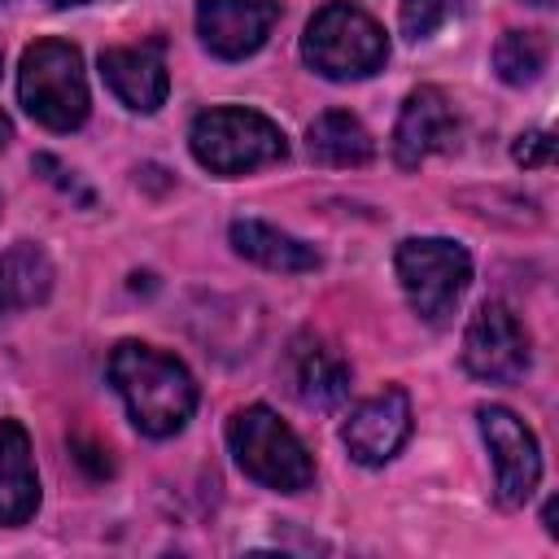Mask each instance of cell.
Listing matches in <instances>:
<instances>
[{"label":"cell","mask_w":559,"mask_h":559,"mask_svg":"<svg viewBox=\"0 0 559 559\" xmlns=\"http://www.w3.org/2000/svg\"><path fill=\"white\" fill-rule=\"evenodd\" d=\"M109 384L118 389L131 424L144 437H175L197 411V380L188 376V367L144 341L114 345Z\"/></svg>","instance_id":"cell-1"},{"label":"cell","mask_w":559,"mask_h":559,"mask_svg":"<svg viewBox=\"0 0 559 559\" xmlns=\"http://www.w3.org/2000/svg\"><path fill=\"white\" fill-rule=\"evenodd\" d=\"M17 100L48 131L83 127V118L92 109L87 74H83V52L74 44H66V39H35L22 52Z\"/></svg>","instance_id":"cell-2"},{"label":"cell","mask_w":559,"mask_h":559,"mask_svg":"<svg viewBox=\"0 0 559 559\" xmlns=\"http://www.w3.org/2000/svg\"><path fill=\"white\" fill-rule=\"evenodd\" d=\"M188 144H192V157L205 170L227 175V179L288 157L284 131L266 114L240 109V105H218V109L197 114V122L188 131Z\"/></svg>","instance_id":"cell-3"},{"label":"cell","mask_w":559,"mask_h":559,"mask_svg":"<svg viewBox=\"0 0 559 559\" xmlns=\"http://www.w3.org/2000/svg\"><path fill=\"white\" fill-rule=\"evenodd\" d=\"M301 57L323 79L349 83V79L376 74L389 61V39L371 13H362L345 0H328L301 35Z\"/></svg>","instance_id":"cell-4"},{"label":"cell","mask_w":559,"mask_h":559,"mask_svg":"<svg viewBox=\"0 0 559 559\" xmlns=\"http://www.w3.org/2000/svg\"><path fill=\"white\" fill-rule=\"evenodd\" d=\"M227 445H231L240 472L266 489L301 493L314 480V463H310L306 445L271 406H240L227 419Z\"/></svg>","instance_id":"cell-5"},{"label":"cell","mask_w":559,"mask_h":559,"mask_svg":"<svg viewBox=\"0 0 559 559\" xmlns=\"http://www.w3.org/2000/svg\"><path fill=\"white\" fill-rule=\"evenodd\" d=\"M397 280L411 310L428 323H445L472 284V258L445 236H415L397 245Z\"/></svg>","instance_id":"cell-6"},{"label":"cell","mask_w":559,"mask_h":559,"mask_svg":"<svg viewBox=\"0 0 559 559\" xmlns=\"http://www.w3.org/2000/svg\"><path fill=\"white\" fill-rule=\"evenodd\" d=\"M528 332L524 323L515 319L511 306L502 301H485L467 332H463V367L476 376V380H489V384H511L528 371Z\"/></svg>","instance_id":"cell-7"},{"label":"cell","mask_w":559,"mask_h":559,"mask_svg":"<svg viewBox=\"0 0 559 559\" xmlns=\"http://www.w3.org/2000/svg\"><path fill=\"white\" fill-rule=\"evenodd\" d=\"M480 437L489 445L493 459V476H498V498L502 507H520L537 480H542V454H537V437L528 432V424L507 411V406H480Z\"/></svg>","instance_id":"cell-8"},{"label":"cell","mask_w":559,"mask_h":559,"mask_svg":"<svg viewBox=\"0 0 559 559\" xmlns=\"http://www.w3.org/2000/svg\"><path fill=\"white\" fill-rule=\"evenodd\" d=\"M406 437H411V397L397 384H389L376 397L358 402L349 411V419L341 424V441H345L349 459L362 463V467L389 463L406 445Z\"/></svg>","instance_id":"cell-9"},{"label":"cell","mask_w":559,"mask_h":559,"mask_svg":"<svg viewBox=\"0 0 559 559\" xmlns=\"http://www.w3.org/2000/svg\"><path fill=\"white\" fill-rule=\"evenodd\" d=\"M275 22H280V0H201L197 4V35L223 61L253 57L266 44Z\"/></svg>","instance_id":"cell-10"},{"label":"cell","mask_w":559,"mask_h":559,"mask_svg":"<svg viewBox=\"0 0 559 559\" xmlns=\"http://www.w3.org/2000/svg\"><path fill=\"white\" fill-rule=\"evenodd\" d=\"M459 140V118H454V105L441 87H415L406 100H402V114H397V127H393V157L402 170H415L419 162H428L432 153H445L454 148Z\"/></svg>","instance_id":"cell-11"},{"label":"cell","mask_w":559,"mask_h":559,"mask_svg":"<svg viewBox=\"0 0 559 559\" xmlns=\"http://www.w3.org/2000/svg\"><path fill=\"white\" fill-rule=\"evenodd\" d=\"M100 79L109 83V92L135 109V114H153L166 105L170 92V74H166V44L162 39H144V44H118L100 52Z\"/></svg>","instance_id":"cell-12"},{"label":"cell","mask_w":559,"mask_h":559,"mask_svg":"<svg viewBox=\"0 0 559 559\" xmlns=\"http://www.w3.org/2000/svg\"><path fill=\"white\" fill-rule=\"evenodd\" d=\"M349 362L336 345H328L323 336H297L288 349V384L297 393L301 406L310 411H332L345 402L349 393Z\"/></svg>","instance_id":"cell-13"},{"label":"cell","mask_w":559,"mask_h":559,"mask_svg":"<svg viewBox=\"0 0 559 559\" xmlns=\"http://www.w3.org/2000/svg\"><path fill=\"white\" fill-rule=\"evenodd\" d=\"M39 507V476L31 463V437L17 419H0V524L17 528Z\"/></svg>","instance_id":"cell-14"},{"label":"cell","mask_w":559,"mask_h":559,"mask_svg":"<svg viewBox=\"0 0 559 559\" xmlns=\"http://www.w3.org/2000/svg\"><path fill=\"white\" fill-rule=\"evenodd\" d=\"M231 249L266 271H284V275H301V271H314L319 266V253L314 245L262 223V218H236L231 223Z\"/></svg>","instance_id":"cell-15"},{"label":"cell","mask_w":559,"mask_h":559,"mask_svg":"<svg viewBox=\"0 0 559 559\" xmlns=\"http://www.w3.org/2000/svg\"><path fill=\"white\" fill-rule=\"evenodd\" d=\"M310 157L319 166H367L376 157V140L349 109H328L310 122Z\"/></svg>","instance_id":"cell-16"},{"label":"cell","mask_w":559,"mask_h":559,"mask_svg":"<svg viewBox=\"0 0 559 559\" xmlns=\"http://www.w3.org/2000/svg\"><path fill=\"white\" fill-rule=\"evenodd\" d=\"M52 293V262L39 245L22 240L0 253V306L4 310H31Z\"/></svg>","instance_id":"cell-17"},{"label":"cell","mask_w":559,"mask_h":559,"mask_svg":"<svg viewBox=\"0 0 559 559\" xmlns=\"http://www.w3.org/2000/svg\"><path fill=\"white\" fill-rule=\"evenodd\" d=\"M493 66H498L502 83L524 87L546 70V39L537 31H507L493 48Z\"/></svg>","instance_id":"cell-18"},{"label":"cell","mask_w":559,"mask_h":559,"mask_svg":"<svg viewBox=\"0 0 559 559\" xmlns=\"http://www.w3.org/2000/svg\"><path fill=\"white\" fill-rule=\"evenodd\" d=\"M463 0H402V31L411 39H428L445 17L450 9H459Z\"/></svg>","instance_id":"cell-19"},{"label":"cell","mask_w":559,"mask_h":559,"mask_svg":"<svg viewBox=\"0 0 559 559\" xmlns=\"http://www.w3.org/2000/svg\"><path fill=\"white\" fill-rule=\"evenodd\" d=\"M511 157L524 166V170H533V166H546L550 157H555V135L550 131H524L520 140H515V148H511Z\"/></svg>","instance_id":"cell-20"},{"label":"cell","mask_w":559,"mask_h":559,"mask_svg":"<svg viewBox=\"0 0 559 559\" xmlns=\"http://www.w3.org/2000/svg\"><path fill=\"white\" fill-rule=\"evenodd\" d=\"M9 140H13V127H9V118H4V114H0V148H4V144H9Z\"/></svg>","instance_id":"cell-21"},{"label":"cell","mask_w":559,"mask_h":559,"mask_svg":"<svg viewBox=\"0 0 559 559\" xmlns=\"http://www.w3.org/2000/svg\"><path fill=\"white\" fill-rule=\"evenodd\" d=\"M52 4H83V0H52Z\"/></svg>","instance_id":"cell-22"},{"label":"cell","mask_w":559,"mask_h":559,"mask_svg":"<svg viewBox=\"0 0 559 559\" xmlns=\"http://www.w3.org/2000/svg\"><path fill=\"white\" fill-rule=\"evenodd\" d=\"M528 4H555V0H528Z\"/></svg>","instance_id":"cell-23"}]
</instances>
